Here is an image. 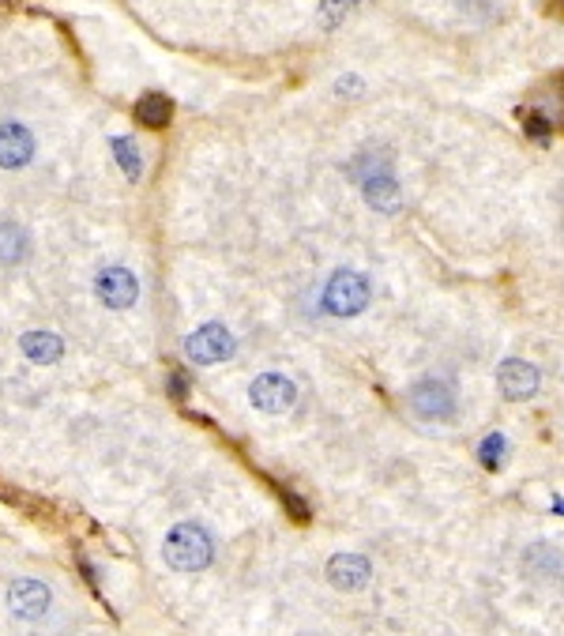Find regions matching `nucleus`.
<instances>
[{"mask_svg": "<svg viewBox=\"0 0 564 636\" xmlns=\"http://www.w3.org/2000/svg\"><path fill=\"white\" fill-rule=\"evenodd\" d=\"M162 557L177 573H200L215 562V539L208 535V528L185 520L177 528H169L166 542H162Z\"/></svg>", "mask_w": 564, "mask_h": 636, "instance_id": "1", "label": "nucleus"}, {"mask_svg": "<svg viewBox=\"0 0 564 636\" xmlns=\"http://www.w3.org/2000/svg\"><path fill=\"white\" fill-rule=\"evenodd\" d=\"M407 407L422 422H448L456 414V388L440 377H422L407 388Z\"/></svg>", "mask_w": 564, "mask_h": 636, "instance_id": "2", "label": "nucleus"}, {"mask_svg": "<svg viewBox=\"0 0 564 636\" xmlns=\"http://www.w3.org/2000/svg\"><path fill=\"white\" fill-rule=\"evenodd\" d=\"M369 305V283H365V275H357V271H336V275L328 279V286H324V309L331 313V317H357V313Z\"/></svg>", "mask_w": 564, "mask_h": 636, "instance_id": "3", "label": "nucleus"}, {"mask_svg": "<svg viewBox=\"0 0 564 636\" xmlns=\"http://www.w3.org/2000/svg\"><path fill=\"white\" fill-rule=\"evenodd\" d=\"M234 351H237V339L222 325H200L185 339V354L196 366H215V362H226Z\"/></svg>", "mask_w": 564, "mask_h": 636, "instance_id": "4", "label": "nucleus"}, {"mask_svg": "<svg viewBox=\"0 0 564 636\" xmlns=\"http://www.w3.org/2000/svg\"><path fill=\"white\" fill-rule=\"evenodd\" d=\"M249 400L260 414H286L297 403V385L286 373H260L249 388Z\"/></svg>", "mask_w": 564, "mask_h": 636, "instance_id": "5", "label": "nucleus"}, {"mask_svg": "<svg viewBox=\"0 0 564 636\" xmlns=\"http://www.w3.org/2000/svg\"><path fill=\"white\" fill-rule=\"evenodd\" d=\"M49 606H54V591H49V584L34 580V576H20V580H12V588H8V610H12L15 617H23V622L46 617Z\"/></svg>", "mask_w": 564, "mask_h": 636, "instance_id": "6", "label": "nucleus"}, {"mask_svg": "<svg viewBox=\"0 0 564 636\" xmlns=\"http://www.w3.org/2000/svg\"><path fill=\"white\" fill-rule=\"evenodd\" d=\"M94 291H98V298L109 305V309H128V305H136L140 298V283H136V275L121 264H109L102 268L98 275H94Z\"/></svg>", "mask_w": 564, "mask_h": 636, "instance_id": "7", "label": "nucleus"}, {"mask_svg": "<svg viewBox=\"0 0 564 636\" xmlns=\"http://www.w3.org/2000/svg\"><path fill=\"white\" fill-rule=\"evenodd\" d=\"M497 388L504 400L524 403L538 392V369L524 358H504L497 366Z\"/></svg>", "mask_w": 564, "mask_h": 636, "instance_id": "8", "label": "nucleus"}, {"mask_svg": "<svg viewBox=\"0 0 564 636\" xmlns=\"http://www.w3.org/2000/svg\"><path fill=\"white\" fill-rule=\"evenodd\" d=\"M357 181H362V192H365V200H369V208L384 211V215H396L399 203H403V192H399V181L391 177L388 166H373L369 174H362Z\"/></svg>", "mask_w": 564, "mask_h": 636, "instance_id": "9", "label": "nucleus"}, {"mask_svg": "<svg viewBox=\"0 0 564 636\" xmlns=\"http://www.w3.org/2000/svg\"><path fill=\"white\" fill-rule=\"evenodd\" d=\"M373 580V565L362 554H336L328 562V584L336 591H362Z\"/></svg>", "mask_w": 564, "mask_h": 636, "instance_id": "10", "label": "nucleus"}, {"mask_svg": "<svg viewBox=\"0 0 564 636\" xmlns=\"http://www.w3.org/2000/svg\"><path fill=\"white\" fill-rule=\"evenodd\" d=\"M31 158H34V136L15 121L0 125V166L20 169V166H27Z\"/></svg>", "mask_w": 564, "mask_h": 636, "instance_id": "11", "label": "nucleus"}, {"mask_svg": "<svg viewBox=\"0 0 564 636\" xmlns=\"http://www.w3.org/2000/svg\"><path fill=\"white\" fill-rule=\"evenodd\" d=\"M20 351L27 354L31 362H38V366H54L64 354V343L54 332H27L20 339Z\"/></svg>", "mask_w": 564, "mask_h": 636, "instance_id": "12", "label": "nucleus"}, {"mask_svg": "<svg viewBox=\"0 0 564 636\" xmlns=\"http://www.w3.org/2000/svg\"><path fill=\"white\" fill-rule=\"evenodd\" d=\"M169 114H174V102H169L166 95H155V91L136 102V121L148 125V129H166Z\"/></svg>", "mask_w": 564, "mask_h": 636, "instance_id": "13", "label": "nucleus"}, {"mask_svg": "<svg viewBox=\"0 0 564 636\" xmlns=\"http://www.w3.org/2000/svg\"><path fill=\"white\" fill-rule=\"evenodd\" d=\"M27 257V234L15 223H0V264H20Z\"/></svg>", "mask_w": 564, "mask_h": 636, "instance_id": "14", "label": "nucleus"}, {"mask_svg": "<svg viewBox=\"0 0 564 636\" xmlns=\"http://www.w3.org/2000/svg\"><path fill=\"white\" fill-rule=\"evenodd\" d=\"M114 155H117V163H121L128 181H140L143 158H140V148H136V140H128V136H117V140H114Z\"/></svg>", "mask_w": 564, "mask_h": 636, "instance_id": "15", "label": "nucleus"}, {"mask_svg": "<svg viewBox=\"0 0 564 636\" xmlns=\"http://www.w3.org/2000/svg\"><path fill=\"white\" fill-rule=\"evenodd\" d=\"M504 456H508V440H504L501 434H490L482 440V448H478V460H482V468H490V471L501 468Z\"/></svg>", "mask_w": 564, "mask_h": 636, "instance_id": "16", "label": "nucleus"}, {"mask_svg": "<svg viewBox=\"0 0 564 636\" xmlns=\"http://www.w3.org/2000/svg\"><path fill=\"white\" fill-rule=\"evenodd\" d=\"M169 388H174V396H185V373H174V377H169Z\"/></svg>", "mask_w": 564, "mask_h": 636, "instance_id": "17", "label": "nucleus"}]
</instances>
